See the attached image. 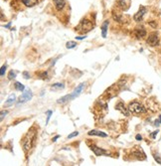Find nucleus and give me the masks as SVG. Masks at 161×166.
Wrapping results in <instances>:
<instances>
[{
	"label": "nucleus",
	"mask_w": 161,
	"mask_h": 166,
	"mask_svg": "<svg viewBox=\"0 0 161 166\" xmlns=\"http://www.w3.org/2000/svg\"><path fill=\"white\" fill-rule=\"evenodd\" d=\"M37 138V131L35 130V127H31L28 133L25 135L23 141H22V145H23V149L25 153H27L35 144V140Z\"/></svg>",
	"instance_id": "nucleus-1"
},
{
	"label": "nucleus",
	"mask_w": 161,
	"mask_h": 166,
	"mask_svg": "<svg viewBox=\"0 0 161 166\" xmlns=\"http://www.w3.org/2000/svg\"><path fill=\"white\" fill-rule=\"evenodd\" d=\"M92 28H93V25H92V22L90 20H88V19H84V20L80 21V25L78 27V31L80 33L86 34V33H88L90 31H92Z\"/></svg>",
	"instance_id": "nucleus-2"
},
{
	"label": "nucleus",
	"mask_w": 161,
	"mask_h": 166,
	"mask_svg": "<svg viewBox=\"0 0 161 166\" xmlns=\"http://www.w3.org/2000/svg\"><path fill=\"white\" fill-rule=\"evenodd\" d=\"M129 110L133 113H136V114H139V113H144L146 112V108L143 107L142 105H140L137 102H133V103H130L129 104Z\"/></svg>",
	"instance_id": "nucleus-3"
},
{
	"label": "nucleus",
	"mask_w": 161,
	"mask_h": 166,
	"mask_svg": "<svg viewBox=\"0 0 161 166\" xmlns=\"http://www.w3.org/2000/svg\"><path fill=\"white\" fill-rule=\"evenodd\" d=\"M32 96H33V94H32V92H31V90H26L25 92H24L22 95H20V97H19V104H24V103H27V102H29V101H31L32 99Z\"/></svg>",
	"instance_id": "nucleus-4"
},
{
	"label": "nucleus",
	"mask_w": 161,
	"mask_h": 166,
	"mask_svg": "<svg viewBox=\"0 0 161 166\" xmlns=\"http://www.w3.org/2000/svg\"><path fill=\"white\" fill-rule=\"evenodd\" d=\"M146 42H147V44H148L149 46H152V47L156 46V45L158 44V42H159V38H158L157 33H151Z\"/></svg>",
	"instance_id": "nucleus-5"
},
{
	"label": "nucleus",
	"mask_w": 161,
	"mask_h": 166,
	"mask_svg": "<svg viewBox=\"0 0 161 166\" xmlns=\"http://www.w3.org/2000/svg\"><path fill=\"white\" fill-rule=\"evenodd\" d=\"M145 13H146V8H145L144 6H140V8H139V10L137 11V13H135V14H134L133 19H134L136 22L141 21Z\"/></svg>",
	"instance_id": "nucleus-6"
},
{
	"label": "nucleus",
	"mask_w": 161,
	"mask_h": 166,
	"mask_svg": "<svg viewBox=\"0 0 161 166\" xmlns=\"http://www.w3.org/2000/svg\"><path fill=\"white\" fill-rule=\"evenodd\" d=\"M115 108L117 109V110H119L122 114H124L125 117H128V114H129V108H127L125 106H124V104L123 103H121V102H119L116 106H115Z\"/></svg>",
	"instance_id": "nucleus-7"
},
{
	"label": "nucleus",
	"mask_w": 161,
	"mask_h": 166,
	"mask_svg": "<svg viewBox=\"0 0 161 166\" xmlns=\"http://www.w3.org/2000/svg\"><path fill=\"white\" fill-rule=\"evenodd\" d=\"M85 86H86V84L83 83L80 84V86H78L76 89H75V91L71 94V95H72V99H74V98H76L77 96H79V95H80V93L83 92V90H84V88H85Z\"/></svg>",
	"instance_id": "nucleus-8"
},
{
	"label": "nucleus",
	"mask_w": 161,
	"mask_h": 166,
	"mask_svg": "<svg viewBox=\"0 0 161 166\" xmlns=\"http://www.w3.org/2000/svg\"><path fill=\"white\" fill-rule=\"evenodd\" d=\"M134 34L136 36V38L140 39V38H143L146 36V30L144 29L143 26H140V27H137L135 30H134Z\"/></svg>",
	"instance_id": "nucleus-9"
},
{
	"label": "nucleus",
	"mask_w": 161,
	"mask_h": 166,
	"mask_svg": "<svg viewBox=\"0 0 161 166\" xmlns=\"http://www.w3.org/2000/svg\"><path fill=\"white\" fill-rule=\"evenodd\" d=\"M91 149L93 151V153L96 155V156H102V155L106 154V153H107L104 149L101 148V147H99V146H95V145H91Z\"/></svg>",
	"instance_id": "nucleus-10"
},
{
	"label": "nucleus",
	"mask_w": 161,
	"mask_h": 166,
	"mask_svg": "<svg viewBox=\"0 0 161 166\" xmlns=\"http://www.w3.org/2000/svg\"><path fill=\"white\" fill-rule=\"evenodd\" d=\"M53 2H54V5H55V7H56V9L58 11L63 10V8L66 5V1L65 0H53Z\"/></svg>",
	"instance_id": "nucleus-11"
},
{
	"label": "nucleus",
	"mask_w": 161,
	"mask_h": 166,
	"mask_svg": "<svg viewBox=\"0 0 161 166\" xmlns=\"http://www.w3.org/2000/svg\"><path fill=\"white\" fill-rule=\"evenodd\" d=\"M22 2H23V4L25 6H27V7H33L35 5H37L38 4V0H21Z\"/></svg>",
	"instance_id": "nucleus-12"
},
{
	"label": "nucleus",
	"mask_w": 161,
	"mask_h": 166,
	"mask_svg": "<svg viewBox=\"0 0 161 166\" xmlns=\"http://www.w3.org/2000/svg\"><path fill=\"white\" fill-rule=\"evenodd\" d=\"M89 135H96V136H101V137H106L107 134L104 133L103 131H99V130H91L88 132Z\"/></svg>",
	"instance_id": "nucleus-13"
},
{
	"label": "nucleus",
	"mask_w": 161,
	"mask_h": 166,
	"mask_svg": "<svg viewBox=\"0 0 161 166\" xmlns=\"http://www.w3.org/2000/svg\"><path fill=\"white\" fill-rule=\"evenodd\" d=\"M108 28V21H104V24L102 25V35L104 38H106V32Z\"/></svg>",
	"instance_id": "nucleus-14"
},
{
	"label": "nucleus",
	"mask_w": 161,
	"mask_h": 166,
	"mask_svg": "<svg viewBox=\"0 0 161 166\" xmlns=\"http://www.w3.org/2000/svg\"><path fill=\"white\" fill-rule=\"evenodd\" d=\"M72 99V95H64V96H62L61 98H59L57 101L58 104H65V103H67L68 101H71Z\"/></svg>",
	"instance_id": "nucleus-15"
},
{
	"label": "nucleus",
	"mask_w": 161,
	"mask_h": 166,
	"mask_svg": "<svg viewBox=\"0 0 161 166\" xmlns=\"http://www.w3.org/2000/svg\"><path fill=\"white\" fill-rule=\"evenodd\" d=\"M15 99H16V96H15V95H11L9 97H8V98H7V101H6L5 105H4V107H9V106L13 105V103L15 102Z\"/></svg>",
	"instance_id": "nucleus-16"
},
{
	"label": "nucleus",
	"mask_w": 161,
	"mask_h": 166,
	"mask_svg": "<svg viewBox=\"0 0 161 166\" xmlns=\"http://www.w3.org/2000/svg\"><path fill=\"white\" fill-rule=\"evenodd\" d=\"M51 89L54 91H59V90H63L64 89V85L62 83H56L51 86Z\"/></svg>",
	"instance_id": "nucleus-17"
},
{
	"label": "nucleus",
	"mask_w": 161,
	"mask_h": 166,
	"mask_svg": "<svg viewBox=\"0 0 161 166\" xmlns=\"http://www.w3.org/2000/svg\"><path fill=\"white\" fill-rule=\"evenodd\" d=\"M14 87H15V89H16L17 91H19V92H23L24 90H25V87H24L21 83H19V82H16L15 85H14Z\"/></svg>",
	"instance_id": "nucleus-18"
},
{
	"label": "nucleus",
	"mask_w": 161,
	"mask_h": 166,
	"mask_svg": "<svg viewBox=\"0 0 161 166\" xmlns=\"http://www.w3.org/2000/svg\"><path fill=\"white\" fill-rule=\"evenodd\" d=\"M77 43L76 42H74V41H69L68 43H67V45H66V47L68 48V49H73V48L77 47Z\"/></svg>",
	"instance_id": "nucleus-19"
},
{
	"label": "nucleus",
	"mask_w": 161,
	"mask_h": 166,
	"mask_svg": "<svg viewBox=\"0 0 161 166\" xmlns=\"http://www.w3.org/2000/svg\"><path fill=\"white\" fill-rule=\"evenodd\" d=\"M39 78L42 79V80H47V79H48V73H47V72L41 73V74L39 75Z\"/></svg>",
	"instance_id": "nucleus-20"
},
{
	"label": "nucleus",
	"mask_w": 161,
	"mask_h": 166,
	"mask_svg": "<svg viewBox=\"0 0 161 166\" xmlns=\"http://www.w3.org/2000/svg\"><path fill=\"white\" fill-rule=\"evenodd\" d=\"M14 78H16V72L10 71L9 72V74H8V79H9V80H13Z\"/></svg>",
	"instance_id": "nucleus-21"
},
{
	"label": "nucleus",
	"mask_w": 161,
	"mask_h": 166,
	"mask_svg": "<svg viewBox=\"0 0 161 166\" xmlns=\"http://www.w3.org/2000/svg\"><path fill=\"white\" fill-rule=\"evenodd\" d=\"M78 135H79V132H78V131H74L73 133H71V134L68 135V138L71 139V138H73V137H75V136H78Z\"/></svg>",
	"instance_id": "nucleus-22"
},
{
	"label": "nucleus",
	"mask_w": 161,
	"mask_h": 166,
	"mask_svg": "<svg viewBox=\"0 0 161 166\" xmlns=\"http://www.w3.org/2000/svg\"><path fill=\"white\" fill-rule=\"evenodd\" d=\"M6 65H4V66H2V68H1V72H0V75L3 77L4 76V74H5V72H6Z\"/></svg>",
	"instance_id": "nucleus-23"
},
{
	"label": "nucleus",
	"mask_w": 161,
	"mask_h": 166,
	"mask_svg": "<svg viewBox=\"0 0 161 166\" xmlns=\"http://www.w3.org/2000/svg\"><path fill=\"white\" fill-rule=\"evenodd\" d=\"M52 113H53V111H52V110H48V111H47V114H48V117H47V123L49 122V120H50V118H51Z\"/></svg>",
	"instance_id": "nucleus-24"
},
{
	"label": "nucleus",
	"mask_w": 161,
	"mask_h": 166,
	"mask_svg": "<svg viewBox=\"0 0 161 166\" xmlns=\"http://www.w3.org/2000/svg\"><path fill=\"white\" fill-rule=\"evenodd\" d=\"M23 77H24V79L28 80V79L30 78V75H29V73H28V72H23Z\"/></svg>",
	"instance_id": "nucleus-25"
},
{
	"label": "nucleus",
	"mask_w": 161,
	"mask_h": 166,
	"mask_svg": "<svg viewBox=\"0 0 161 166\" xmlns=\"http://www.w3.org/2000/svg\"><path fill=\"white\" fill-rule=\"evenodd\" d=\"M7 113H8V111H3V110H2V111H1V118H0V119H1V120H3L4 117H5Z\"/></svg>",
	"instance_id": "nucleus-26"
},
{
	"label": "nucleus",
	"mask_w": 161,
	"mask_h": 166,
	"mask_svg": "<svg viewBox=\"0 0 161 166\" xmlns=\"http://www.w3.org/2000/svg\"><path fill=\"white\" fill-rule=\"evenodd\" d=\"M154 158H155V160H156V161H157V162H158V163L161 165V159H160V158H159L158 156H156V155L154 156Z\"/></svg>",
	"instance_id": "nucleus-27"
},
{
	"label": "nucleus",
	"mask_w": 161,
	"mask_h": 166,
	"mask_svg": "<svg viewBox=\"0 0 161 166\" xmlns=\"http://www.w3.org/2000/svg\"><path fill=\"white\" fill-rule=\"evenodd\" d=\"M135 138H136V140H141V139H142V136H141L140 134H137V135L135 136Z\"/></svg>",
	"instance_id": "nucleus-28"
},
{
	"label": "nucleus",
	"mask_w": 161,
	"mask_h": 166,
	"mask_svg": "<svg viewBox=\"0 0 161 166\" xmlns=\"http://www.w3.org/2000/svg\"><path fill=\"white\" fill-rule=\"evenodd\" d=\"M157 133H158V130L154 131V132L152 133V135H151V136H152V138H155V136H156V134H157Z\"/></svg>",
	"instance_id": "nucleus-29"
},
{
	"label": "nucleus",
	"mask_w": 161,
	"mask_h": 166,
	"mask_svg": "<svg viewBox=\"0 0 161 166\" xmlns=\"http://www.w3.org/2000/svg\"><path fill=\"white\" fill-rule=\"evenodd\" d=\"M86 38V36H80V37H76V39L77 40H83V39H85Z\"/></svg>",
	"instance_id": "nucleus-30"
},
{
	"label": "nucleus",
	"mask_w": 161,
	"mask_h": 166,
	"mask_svg": "<svg viewBox=\"0 0 161 166\" xmlns=\"http://www.w3.org/2000/svg\"><path fill=\"white\" fill-rule=\"evenodd\" d=\"M59 137H60V135H56V136H55V137H54V138H53V141H54V142H55V141H56V140H57L58 138H59Z\"/></svg>",
	"instance_id": "nucleus-31"
},
{
	"label": "nucleus",
	"mask_w": 161,
	"mask_h": 166,
	"mask_svg": "<svg viewBox=\"0 0 161 166\" xmlns=\"http://www.w3.org/2000/svg\"><path fill=\"white\" fill-rule=\"evenodd\" d=\"M5 27H6V28H9V27H10V23H9V24H7V25H6Z\"/></svg>",
	"instance_id": "nucleus-32"
},
{
	"label": "nucleus",
	"mask_w": 161,
	"mask_h": 166,
	"mask_svg": "<svg viewBox=\"0 0 161 166\" xmlns=\"http://www.w3.org/2000/svg\"><path fill=\"white\" fill-rule=\"evenodd\" d=\"M159 120H160V123H161V115L159 117Z\"/></svg>",
	"instance_id": "nucleus-33"
}]
</instances>
